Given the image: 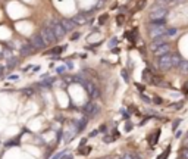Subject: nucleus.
<instances>
[{
  "mask_svg": "<svg viewBox=\"0 0 188 159\" xmlns=\"http://www.w3.org/2000/svg\"><path fill=\"white\" fill-rule=\"evenodd\" d=\"M166 15H168V9L166 7H163V9H152L149 18L154 24H163L165 19H166Z\"/></svg>",
  "mask_w": 188,
  "mask_h": 159,
  "instance_id": "obj_1",
  "label": "nucleus"
},
{
  "mask_svg": "<svg viewBox=\"0 0 188 159\" xmlns=\"http://www.w3.org/2000/svg\"><path fill=\"white\" fill-rule=\"evenodd\" d=\"M166 34V27L163 25V24H150L149 25V35L152 37V38H157V37H160V35H165Z\"/></svg>",
  "mask_w": 188,
  "mask_h": 159,
  "instance_id": "obj_2",
  "label": "nucleus"
},
{
  "mask_svg": "<svg viewBox=\"0 0 188 159\" xmlns=\"http://www.w3.org/2000/svg\"><path fill=\"white\" fill-rule=\"evenodd\" d=\"M40 37L43 38V41H44L46 44H51V43H54V41L57 40V38L54 37V34H53L50 27H44V28L40 31Z\"/></svg>",
  "mask_w": 188,
  "mask_h": 159,
  "instance_id": "obj_3",
  "label": "nucleus"
},
{
  "mask_svg": "<svg viewBox=\"0 0 188 159\" xmlns=\"http://www.w3.org/2000/svg\"><path fill=\"white\" fill-rule=\"evenodd\" d=\"M49 27L51 28V31H53V34H54L56 38H62V37H65V34H66L65 28L62 27V24H60L59 21H51Z\"/></svg>",
  "mask_w": 188,
  "mask_h": 159,
  "instance_id": "obj_4",
  "label": "nucleus"
},
{
  "mask_svg": "<svg viewBox=\"0 0 188 159\" xmlns=\"http://www.w3.org/2000/svg\"><path fill=\"white\" fill-rule=\"evenodd\" d=\"M159 68H160V69H165V71L173 68V65H172V53L159 57Z\"/></svg>",
  "mask_w": 188,
  "mask_h": 159,
  "instance_id": "obj_5",
  "label": "nucleus"
},
{
  "mask_svg": "<svg viewBox=\"0 0 188 159\" xmlns=\"http://www.w3.org/2000/svg\"><path fill=\"white\" fill-rule=\"evenodd\" d=\"M84 113H85L88 118H94V116H97V115H99V106L96 105L94 102L87 103L85 107H84Z\"/></svg>",
  "mask_w": 188,
  "mask_h": 159,
  "instance_id": "obj_6",
  "label": "nucleus"
},
{
  "mask_svg": "<svg viewBox=\"0 0 188 159\" xmlns=\"http://www.w3.org/2000/svg\"><path fill=\"white\" fill-rule=\"evenodd\" d=\"M30 44L34 47L35 50H40V49H44L47 44L43 41V38L40 37V34H37V35H33L31 37V40H30Z\"/></svg>",
  "mask_w": 188,
  "mask_h": 159,
  "instance_id": "obj_7",
  "label": "nucleus"
},
{
  "mask_svg": "<svg viewBox=\"0 0 188 159\" xmlns=\"http://www.w3.org/2000/svg\"><path fill=\"white\" fill-rule=\"evenodd\" d=\"M84 87H85L87 93L90 94V97H94V99H97L99 97V90H97V87L93 84V83H90V81H85L84 84H82Z\"/></svg>",
  "mask_w": 188,
  "mask_h": 159,
  "instance_id": "obj_8",
  "label": "nucleus"
},
{
  "mask_svg": "<svg viewBox=\"0 0 188 159\" xmlns=\"http://www.w3.org/2000/svg\"><path fill=\"white\" fill-rule=\"evenodd\" d=\"M165 43H168V35H160V37H157V38H154L153 41H152V46H150V49H152V52H154L157 47H160V46H163Z\"/></svg>",
  "mask_w": 188,
  "mask_h": 159,
  "instance_id": "obj_9",
  "label": "nucleus"
},
{
  "mask_svg": "<svg viewBox=\"0 0 188 159\" xmlns=\"http://www.w3.org/2000/svg\"><path fill=\"white\" fill-rule=\"evenodd\" d=\"M171 44L169 43H165L163 46H160V47H157L156 50L153 52L154 56H157V57H160V56H165V54H169L171 53Z\"/></svg>",
  "mask_w": 188,
  "mask_h": 159,
  "instance_id": "obj_10",
  "label": "nucleus"
},
{
  "mask_svg": "<svg viewBox=\"0 0 188 159\" xmlns=\"http://www.w3.org/2000/svg\"><path fill=\"white\" fill-rule=\"evenodd\" d=\"M59 22L62 24V27L65 28V31H66V33H68V31H74V30H75V27H77V25H75V22H74L72 19H66V18H62Z\"/></svg>",
  "mask_w": 188,
  "mask_h": 159,
  "instance_id": "obj_11",
  "label": "nucleus"
},
{
  "mask_svg": "<svg viewBox=\"0 0 188 159\" xmlns=\"http://www.w3.org/2000/svg\"><path fill=\"white\" fill-rule=\"evenodd\" d=\"M72 21L75 22V25H85L88 22L87 13H77L75 16H72Z\"/></svg>",
  "mask_w": 188,
  "mask_h": 159,
  "instance_id": "obj_12",
  "label": "nucleus"
},
{
  "mask_svg": "<svg viewBox=\"0 0 188 159\" xmlns=\"http://www.w3.org/2000/svg\"><path fill=\"white\" fill-rule=\"evenodd\" d=\"M34 50H35L34 47H33L30 43H27V44L22 46V49H21V54H22V56H28V54H31Z\"/></svg>",
  "mask_w": 188,
  "mask_h": 159,
  "instance_id": "obj_13",
  "label": "nucleus"
},
{
  "mask_svg": "<svg viewBox=\"0 0 188 159\" xmlns=\"http://www.w3.org/2000/svg\"><path fill=\"white\" fill-rule=\"evenodd\" d=\"M181 62H182V59H181V56L179 54H172V65L173 66H178L179 68V65H181Z\"/></svg>",
  "mask_w": 188,
  "mask_h": 159,
  "instance_id": "obj_14",
  "label": "nucleus"
},
{
  "mask_svg": "<svg viewBox=\"0 0 188 159\" xmlns=\"http://www.w3.org/2000/svg\"><path fill=\"white\" fill-rule=\"evenodd\" d=\"M179 69H181V72H188V62L187 60H182L181 62V65H179Z\"/></svg>",
  "mask_w": 188,
  "mask_h": 159,
  "instance_id": "obj_15",
  "label": "nucleus"
},
{
  "mask_svg": "<svg viewBox=\"0 0 188 159\" xmlns=\"http://www.w3.org/2000/svg\"><path fill=\"white\" fill-rule=\"evenodd\" d=\"M179 155H181V159H188V147H182Z\"/></svg>",
  "mask_w": 188,
  "mask_h": 159,
  "instance_id": "obj_16",
  "label": "nucleus"
},
{
  "mask_svg": "<svg viewBox=\"0 0 188 159\" xmlns=\"http://www.w3.org/2000/svg\"><path fill=\"white\" fill-rule=\"evenodd\" d=\"M87 127V119H81L80 124H78V131H81V130H84Z\"/></svg>",
  "mask_w": 188,
  "mask_h": 159,
  "instance_id": "obj_17",
  "label": "nucleus"
},
{
  "mask_svg": "<svg viewBox=\"0 0 188 159\" xmlns=\"http://www.w3.org/2000/svg\"><path fill=\"white\" fill-rule=\"evenodd\" d=\"M62 50H63V47H54V49H51L49 53H51V54H60Z\"/></svg>",
  "mask_w": 188,
  "mask_h": 159,
  "instance_id": "obj_18",
  "label": "nucleus"
},
{
  "mask_svg": "<svg viewBox=\"0 0 188 159\" xmlns=\"http://www.w3.org/2000/svg\"><path fill=\"white\" fill-rule=\"evenodd\" d=\"M185 0H169V4L168 6H176V4H179V3H184Z\"/></svg>",
  "mask_w": 188,
  "mask_h": 159,
  "instance_id": "obj_19",
  "label": "nucleus"
},
{
  "mask_svg": "<svg viewBox=\"0 0 188 159\" xmlns=\"http://www.w3.org/2000/svg\"><path fill=\"white\" fill-rule=\"evenodd\" d=\"M107 18H109L107 13H103V15H100V18H99V22H100V24H104V22L107 21Z\"/></svg>",
  "mask_w": 188,
  "mask_h": 159,
  "instance_id": "obj_20",
  "label": "nucleus"
},
{
  "mask_svg": "<svg viewBox=\"0 0 188 159\" xmlns=\"http://www.w3.org/2000/svg\"><path fill=\"white\" fill-rule=\"evenodd\" d=\"M176 33H178V30H176V28H171V30H166V35H168V37H169V35H175Z\"/></svg>",
  "mask_w": 188,
  "mask_h": 159,
  "instance_id": "obj_21",
  "label": "nucleus"
},
{
  "mask_svg": "<svg viewBox=\"0 0 188 159\" xmlns=\"http://www.w3.org/2000/svg\"><path fill=\"white\" fill-rule=\"evenodd\" d=\"M104 3H106V0H99V1H97V6H96L94 9H102L103 6H104Z\"/></svg>",
  "mask_w": 188,
  "mask_h": 159,
  "instance_id": "obj_22",
  "label": "nucleus"
},
{
  "mask_svg": "<svg viewBox=\"0 0 188 159\" xmlns=\"http://www.w3.org/2000/svg\"><path fill=\"white\" fill-rule=\"evenodd\" d=\"M123 21H125L123 15H119V16H116V22H118L119 25H122V24H123Z\"/></svg>",
  "mask_w": 188,
  "mask_h": 159,
  "instance_id": "obj_23",
  "label": "nucleus"
},
{
  "mask_svg": "<svg viewBox=\"0 0 188 159\" xmlns=\"http://www.w3.org/2000/svg\"><path fill=\"white\" fill-rule=\"evenodd\" d=\"M179 124H181V119H176L175 122L172 124V128H173V131H175V130H176V128L179 127Z\"/></svg>",
  "mask_w": 188,
  "mask_h": 159,
  "instance_id": "obj_24",
  "label": "nucleus"
},
{
  "mask_svg": "<svg viewBox=\"0 0 188 159\" xmlns=\"http://www.w3.org/2000/svg\"><path fill=\"white\" fill-rule=\"evenodd\" d=\"M168 155H169V149L166 150V153H162V155L159 156V159H166V158H168Z\"/></svg>",
  "mask_w": 188,
  "mask_h": 159,
  "instance_id": "obj_25",
  "label": "nucleus"
},
{
  "mask_svg": "<svg viewBox=\"0 0 188 159\" xmlns=\"http://www.w3.org/2000/svg\"><path fill=\"white\" fill-rule=\"evenodd\" d=\"M144 78H146V80H150V71L149 69L144 71Z\"/></svg>",
  "mask_w": 188,
  "mask_h": 159,
  "instance_id": "obj_26",
  "label": "nucleus"
},
{
  "mask_svg": "<svg viewBox=\"0 0 188 159\" xmlns=\"http://www.w3.org/2000/svg\"><path fill=\"white\" fill-rule=\"evenodd\" d=\"M182 146H184V147H188V136L182 140Z\"/></svg>",
  "mask_w": 188,
  "mask_h": 159,
  "instance_id": "obj_27",
  "label": "nucleus"
},
{
  "mask_svg": "<svg viewBox=\"0 0 188 159\" xmlns=\"http://www.w3.org/2000/svg\"><path fill=\"white\" fill-rule=\"evenodd\" d=\"M62 159H72V155L71 153H63V158Z\"/></svg>",
  "mask_w": 188,
  "mask_h": 159,
  "instance_id": "obj_28",
  "label": "nucleus"
},
{
  "mask_svg": "<svg viewBox=\"0 0 188 159\" xmlns=\"http://www.w3.org/2000/svg\"><path fill=\"white\" fill-rule=\"evenodd\" d=\"M122 159H134V156L132 155H129V153H126V155H123V158Z\"/></svg>",
  "mask_w": 188,
  "mask_h": 159,
  "instance_id": "obj_29",
  "label": "nucleus"
},
{
  "mask_svg": "<svg viewBox=\"0 0 188 159\" xmlns=\"http://www.w3.org/2000/svg\"><path fill=\"white\" fill-rule=\"evenodd\" d=\"M9 80H10V81H15V80H18V75H15V74H13V75H10V77H9Z\"/></svg>",
  "mask_w": 188,
  "mask_h": 159,
  "instance_id": "obj_30",
  "label": "nucleus"
},
{
  "mask_svg": "<svg viewBox=\"0 0 188 159\" xmlns=\"http://www.w3.org/2000/svg\"><path fill=\"white\" fill-rule=\"evenodd\" d=\"M125 130H126V131H131V130H132V125H131V124H126Z\"/></svg>",
  "mask_w": 188,
  "mask_h": 159,
  "instance_id": "obj_31",
  "label": "nucleus"
},
{
  "mask_svg": "<svg viewBox=\"0 0 188 159\" xmlns=\"http://www.w3.org/2000/svg\"><path fill=\"white\" fill-rule=\"evenodd\" d=\"M116 43H118V38H113V40L110 41V46H115Z\"/></svg>",
  "mask_w": 188,
  "mask_h": 159,
  "instance_id": "obj_32",
  "label": "nucleus"
},
{
  "mask_svg": "<svg viewBox=\"0 0 188 159\" xmlns=\"http://www.w3.org/2000/svg\"><path fill=\"white\" fill-rule=\"evenodd\" d=\"M154 102H156L157 105H160V103H162V100H160V97H154Z\"/></svg>",
  "mask_w": 188,
  "mask_h": 159,
  "instance_id": "obj_33",
  "label": "nucleus"
},
{
  "mask_svg": "<svg viewBox=\"0 0 188 159\" xmlns=\"http://www.w3.org/2000/svg\"><path fill=\"white\" fill-rule=\"evenodd\" d=\"M94 136H97V130H94V131L90 133V137H94Z\"/></svg>",
  "mask_w": 188,
  "mask_h": 159,
  "instance_id": "obj_34",
  "label": "nucleus"
},
{
  "mask_svg": "<svg viewBox=\"0 0 188 159\" xmlns=\"http://www.w3.org/2000/svg\"><path fill=\"white\" fill-rule=\"evenodd\" d=\"M24 93H25V94H28V96H31V94H33V90H25Z\"/></svg>",
  "mask_w": 188,
  "mask_h": 159,
  "instance_id": "obj_35",
  "label": "nucleus"
},
{
  "mask_svg": "<svg viewBox=\"0 0 188 159\" xmlns=\"http://www.w3.org/2000/svg\"><path fill=\"white\" fill-rule=\"evenodd\" d=\"M143 100H144L146 103H150V99H149V97H146V96H143Z\"/></svg>",
  "mask_w": 188,
  "mask_h": 159,
  "instance_id": "obj_36",
  "label": "nucleus"
},
{
  "mask_svg": "<svg viewBox=\"0 0 188 159\" xmlns=\"http://www.w3.org/2000/svg\"><path fill=\"white\" fill-rule=\"evenodd\" d=\"M122 74H123V78H125V81H128V75H126V72H125V71H123V72H122Z\"/></svg>",
  "mask_w": 188,
  "mask_h": 159,
  "instance_id": "obj_37",
  "label": "nucleus"
},
{
  "mask_svg": "<svg viewBox=\"0 0 188 159\" xmlns=\"http://www.w3.org/2000/svg\"><path fill=\"white\" fill-rule=\"evenodd\" d=\"M78 37H80V34H78V33H77V34H74V37H72V40H77V38H78Z\"/></svg>",
  "mask_w": 188,
  "mask_h": 159,
  "instance_id": "obj_38",
  "label": "nucleus"
},
{
  "mask_svg": "<svg viewBox=\"0 0 188 159\" xmlns=\"http://www.w3.org/2000/svg\"><path fill=\"white\" fill-rule=\"evenodd\" d=\"M1 74H3V68L0 66V75H1Z\"/></svg>",
  "mask_w": 188,
  "mask_h": 159,
  "instance_id": "obj_39",
  "label": "nucleus"
},
{
  "mask_svg": "<svg viewBox=\"0 0 188 159\" xmlns=\"http://www.w3.org/2000/svg\"><path fill=\"white\" fill-rule=\"evenodd\" d=\"M187 136H188V134H187Z\"/></svg>",
  "mask_w": 188,
  "mask_h": 159,
  "instance_id": "obj_40",
  "label": "nucleus"
}]
</instances>
